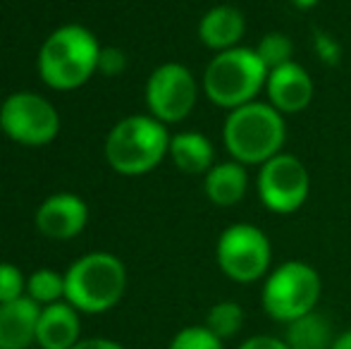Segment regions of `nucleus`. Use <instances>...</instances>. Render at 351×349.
I'll use <instances>...</instances> for the list:
<instances>
[{"label": "nucleus", "instance_id": "nucleus-1", "mask_svg": "<svg viewBox=\"0 0 351 349\" xmlns=\"http://www.w3.org/2000/svg\"><path fill=\"white\" fill-rule=\"evenodd\" d=\"M222 144L232 160L246 168H261L285 151L287 117L268 101H251L227 112Z\"/></svg>", "mask_w": 351, "mask_h": 349}, {"label": "nucleus", "instance_id": "nucleus-2", "mask_svg": "<svg viewBox=\"0 0 351 349\" xmlns=\"http://www.w3.org/2000/svg\"><path fill=\"white\" fill-rule=\"evenodd\" d=\"M96 36L82 24H65L43 41L38 51V75L43 84L56 91H72L84 86L98 72Z\"/></svg>", "mask_w": 351, "mask_h": 349}, {"label": "nucleus", "instance_id": "nucleus-3", "mask_svg": "<svg viewBox=\"0 0 351 349\" xmlns=\"http://www.w3.org/2000/svg\"><path fill=\"white\" fill-rule=\"evenodd\" d=\"M268 72L256 48L237 46L210 58L201 77V88L210 103L230 112L251 101H258L265 91Z\"/></svg>", "mask_w": 351, "mask_h": 349}, {"label": "nucleus", "instance_id": "nucleus-4", "mask_svg": "<svg viewBox=\"0 0 351 349\" xmlns=\"http://www.w3.org/2000/svg\"><path fill=\"white\" fill-rule=\"evenodd\" d=\"M170 151L167 125L153 115H130L110 130L106 139V160L117 175L139 177L165 160Z\"/></svg>", "mask_w": 351, "mask_h": 349}, {"label": "nucleus", "instance_id": "nucleus-5", "mask_svg": "<svg viewBox=\"0 0 351 349\" xmlns=\"http://www.w3.org/2000/svg\"><path fill=\"white\" fill-rule=\"evenodd\" d=\"M127 289V268L108 252L77 258L65 273V302L77 311L103 313L122 299Z\"/></svg>", "mask_w": 351, "mask_h": 349}, {"label": "nucleus", "instance_id": "nucleus-6", "mask_svg": "<svg viewBox=\"0 0 351 349\" xmlns=\"http://www.w3.org/2000/svg\"><path fill=\"white\" fill-rule=\"evenodd\" d=\"M323 294L320 273L306 261H285L275 265L263 280L261 306L268 318L278 323H291L315 311Z\"/></svg>", "mask_w": 351, "mask_h": 349}, {"label": "nucleus", "instance_id": "nucleus-7", "mask_svg": "<svg viewBox=\"0 0 351 349\" xmlns=\"http://www.w3.org/2000/svg\"><path fill=\"white\" fill-rule=\"evenodd\" d=\"M215 261L232 282H258L273 270V242L258 225L232 223L217 237Z\"/></svg>", "mask_w": 351, "mask_h": 349}, {"label": "nucleus", "instance_id": "nucleus-8", "mask_svg": "<svg viewBox=\"0 0 351 349\" xmlns=\"http://www.w3.org/2000/svg\"><path fill=\"white\" fill-rule=\"evenodd\" d=\"M258 199L270 213L291 215L311 196V173L306 163L294 154L282 151L268 163H263L256 175Z\"/></svg>", "mask_w": 351, "mask_h": 349}, {"label": "nucleus", "instance_id": "nucleus-9", "mask_svg": "<svg viewBox=\"0 0 351 349\" xmlns=\"http://www.w3.org/2000/svg\"><path fill=\"white\" fill-rule=\"evenodd\" d=\"M0 130L22 146H46L60 132V115L48 98L17 91L0 106Z\"/></svg>", "mask_w": 351, "mask_h": 349}, {"label": "nucleus", "instance_id": "nucleus-10", "mask_svg": "<svg viewBox=\"0 0 351 349\" xmlns=\"http://www.w3.org/2000/svg\"><path fill=\"white\" fill-rule=\"evenodd\" d=\"M199 101V82L182 62H162L146 82L148 115L162 125H175L191 115Z\"/></svg>", "mask_w": 351, "mask_h": 349}, {"label": "nucleus", "instance_id": "nucleus-11", "mask_svg": "<svg viewBox=\"0 0 351 349\" xmlns=\"http://www.w3.org/2000/svg\"><path fill=\"white\" fill-rule=\"evenodd\" d=\"M265 101L273 108H278L282 115H299L311 106L315 93L313 77L308 75L301 62L291 60L282 67L268 72L265 82Z\"/></svg>", "mask_w": 351, "mask_h": 349}, {"label": "nucleus", "instance_id": "nucleus-12", "mask_svg": "<svg viewBox=\"0 0 351 349\" xmlns=\"http://www.w3.org/2000/svg\"><path fill=\"white\" fill-rule=\"evenodd\" d=\"M88 206L77 194H53L38 206L36 228L51 239H72L86 228Z\"/></svg>", "mask_w": 351, "mask_h": 349}, {"label": "nucleus", "instance_id": "nucleus-13", "mask_svg": "<svg viewBox=\"0 0 351 349\" xmlns=\"http://www.w3.org/2000/svg\"><path fill=\"white\" fill-rule=\"evenodd\" d=\"M199 41L208 51L222 53L230 48L241 46L246 34V17L234 5H215L206 10L204 17L199 19Z\"/></svg>", "mask_w": 351, "mask_h": 349}, {"label": "nucleus", "instance_id": "nucleus-14", "mask_svg": "<svg viewBox=\"0 0 351 349\" xmlns=\"http://www.w3.org/2000/svg\"><path fill=\"white\" fill-rule=\"evenodd\" d=\"M41 306L27 294L0 304V349H29L36 342Z\"/></svg>", "mask_w": 351, "mask_h": 349}, {"label": "nucleus", "instance_id": "nucleus-15", "mask_svg": "<svg viewBox=\"0 0 351 349\" xmlns=\"http://www.w3.org/2000/svg\"><path fill=\"white\" fill-rule=\"evenodd\" d=\"M79 323L77 309L67 302H56L41 306L36 328V345L41 349H72L79 342Z\"/></svg>", "mask_w": 351, "mask_h": 349}, {"label": "nucleus", "instance_id": "nucleus-16", "mask_svg": "<svg viewBox=\"0 0 351 349\" xmlns=\"http://www.w3.org/2000/svg\"><path fill=\"white\" fill-rule=\"evenodd\" d=\"M251 186L249 168L237 160H222L215 163L208 173L204 175V191L208 196L210 204L220 206V208H232L237 206Z\"/></svg>", "mask_w": 351, "mask_h": 349}, {"label": "nucleus", "instance_id": "nucleus-17", "mask_svg": "<svg viewBox=\"0 0 351 349\" xmlns=\"http://www.w3.org/2000/svg\"><path fill=\"white\" fill-rule=\"evenodd\" d=\"M170 160L186 175H206L215 165V146L201 132H180L170 136Z\"/></svg>", "mask_w": 351, "mask_h": 349}, {"label": "nucleus", "instance_id": "nucleus-18", "mask_svg": "<svg viewBox=\"0 0 351 349\" xmlns=\"http://www.w3.org/2000/svg\"><path fill=\"white\" fill-rule=\"evenodd\" d=\"M282 337L289 349H330L337 335H335L332 321L315 309V311L287 323Z\"/></svg>", "mask_w": 351, "mask_h": 349}, {"label": "nucleus", "instance_id": "nucleus-19", "mask_svg": "<svg viewBox=\"0 0 351 349\" xmlns=\"http://www.w3.org/2000/svg\"><path fill=\"white\" fill-rule=\"evenodd\" d=\"M244 323H246V313H244V309H241V304L225 299V302H217L208 309V316H206L204 326L208 328L215 337L227 342L244 330Z\"/></svg>", "mask_w": 351, "mask_h": 349}, {"label": "nucleus", "instance_id": "nucleus-20", "mask_svg": "<svg viewBox=\"0 0 351 349\" xmlns=\"http://www.w3.org/2000/svg\"><path fill=\"white\" fill-rule=\"evenodd\" d=\"M27 297L38 306H48L65 299V275L51 268H38L27 278Z\"/></svg>", "mask_w": 351, "mask_h": 349}, {"label": "nucleus", "instance_id": "nucleus-21", "mask_svg": "<svg viewBox=\"0 0 351 349\" xmlns=\"http://www.w3.org/2000/svg\"><path fill=\"white\" fill-rule=\"evenodd\" d=\"M256 53H258V58L265 62L268 70H275V67H282L294 60V43H291V38L287 34L270 32L263 34V38L256 43Z\"/></svg>", "mask_w": 351, "mask_h": 349}, {"label": "nucleus", "instance_id": "nucleus-22", "mask_svg": "<svg viewBox=\"0 0 351 349\" xmlns=\"http://www.w3.org/2000/svg\"><path fill=\"white\" fill-rule=\"evenodd\" d=\"M167 349H225V342L213 335L206 326H186L172 337Z\"/></svg>", "mask_w": 351, "mask_h": 349}, {"label": "nucleus", "instance_id": "nucleus-23", "mask_svg": "<svg viewBox=\"0 0 351 349\" xmlns=\"http://www.w3.org/2000/svg\"><path fill=\"white\" fill-rule=\"evenodd\" d=\"M27 292V280L22 270L12 263H0V304L14 302Z\"/></svg>", "mask_w": 351, "mask_h": 349}, {"label": "nucleus", "instance_id": "nucleus-24", "mask_svg": "<svg viewBox=\"0 0 351 349\" xmlns=\"http://www.w3.org/2000/svg\"><path fill=\"white\" fill-rule=\"evenodd\" d=\"M313 51L323 65L335 67L342 60V46H339L332 34L323 32V29H313Z\"/></svg>", "mask_w": 351, "mask_h": 349}, {"label": "nucleus", "instance_id": "nucleus-25", "mask_svg": "<svg viewBox=\"0 0 351 349\" xmlns=\"http://www.w3.org/2000/svg\"><path fill=\"white\" fill-rule=\"evenodd\" d=\"M127 70V53L117 46H106L101 48L98 56V72H103L106 77H120Z\"/></svg>", "mask_w": 351, "mask_h": 349}, {"label": "nucleus", "instance_id": "nucleus-26", "mask_svg": "<svg viewBox=\"0 0 351 349\" xmlns=\"http://www.w3.org/2000/svg\"><path fill=\"white\" fill-rule=\"evenodd\" d=\"M237 349H289V345L285 342V337H275V335H251L246 337Z\"/></svg>", "mask_w": 351, "mask_h": 349}, {"label": "nucleus", "instance_id": "nucleus-27", "mask_svg": "<svg viewBox=\"0 0 351 349\" xmlns=\"http://www.w3.org/2000/svg\"><path fill=\"white\" fill-rule=\"evenodd\" d=\"M72 349H125L120 342L106 340V337H91V340H79Z\"/></svg>", "mask_w": 351, "mask_h": 349}, {"label": "nucleus", "instance_id": "nucleus-28", "mask_svg": "<svg viewBox=\"0 0 351 349\" xmlns=\"http://www.w3.org/2000/svg\"><path fill=\"white\" fill-rule=\"evenodd\" d=\"M330 349H351V330L339 333V335L335 337V342H332V347H330Z\"/></svg>", "mask_w": 351, "mask_h": 349}, {"label": "nucleus", "instance_id": "nucleus-29", "mask_svg": "<svg viewBox=\"0 0 351 349\" xmlns=\"http://www.w3.org/2000/svg\"><path fill=\"white\" fill-rule=\"evenodd\" d=\"M289 3L294 5L296 10H311V8H315L320 0H289Z\"/></svg>", "mask_w": 351, "mask_h": 349}]
</instances>
